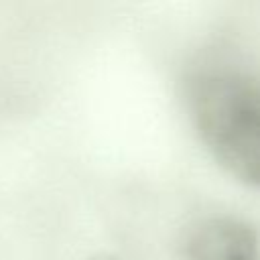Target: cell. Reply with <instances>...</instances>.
<instances>
[{
    "label": "cell",
    "mask_w": 260,
    "mask_h": 260,
    "mask_svg": "<svg viewBox=\"0 0 260 260\" xmlns=\"http://www.w3.org/2000/svg\"><path fill=\"white\" fill-rule=\"evenodd\" d=\"M98 260H120V258H116V256H102V258H98Z\"/></svg>",
    "instance_id": "3"
},
{
    "label": "cell",
    "mask_w": 260,
    "mask_h": 260,
    "mask_svg": "<svg viewBox=\"0 0 260 260\" xmlns=\"http://www.w3.org/2000/svg\"><path fill=\"white\" fill-rule=\"evenodd\" d=\"M187 104L209 154L260 189V79L234 69L199 71L187 85Z\"/></svg>",
    "instance_id": "1"
},
{
    "label": "cell",
    "mask_w": 260,
    "mask_h": 260,
    "mask_svg": "<svg viewBox=\"0 0 260 260\" xmlns=\"http://www.w3.org/2000/svg\"><path fill=\"white\" fill-rule=\"evenodd\" d=\"M187 260H260L258 230L238 215L201 219L185 242Z\"/></svg>",
    "instance_id": "2"
}]
</instances>
